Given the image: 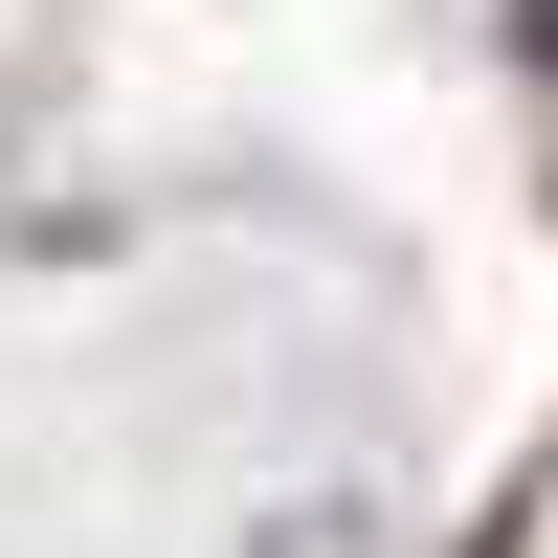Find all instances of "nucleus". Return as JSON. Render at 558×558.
<instances>
[]
</instances>
